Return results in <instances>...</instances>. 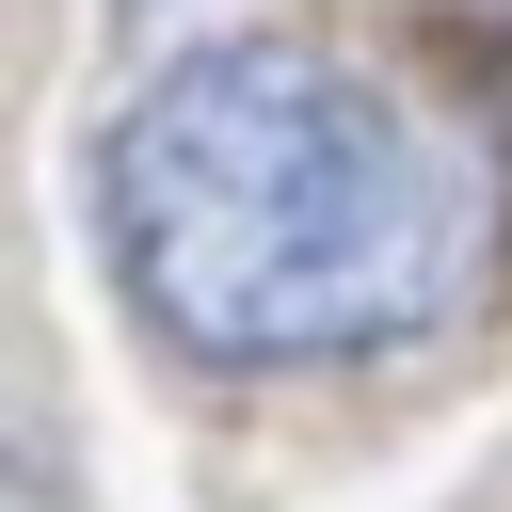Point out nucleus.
<instances>
[{
	"mask_svg": "<svg viewBox=\"0 0 512 512\" xmlns=\"http://www.w3.org/2000/svg\"><path fill=\"white\" fill-rule=\"evenodd\" d=\"M496 144L336 32H208L96 144V240L192 368H368L496 272Z\"/></svg>",
	"mask_w": 512,
	"mask_h": 512,
	"instance_id": "obj_1",
	"label": "nucleus"
},
{
	"mask_svg": "<svg viewBox=\"0 0 512 512\" xmlns=\"http://www.w3.org/2000/svg\"><path fill=\"white\" fill-rule=\"evenodd\" d=\"M0 512H64V480H48L32 448H0Z\"/></svg>",
	"mask_w": 512,
	"mask_h": 512,
	"instance_id": "obj_2",
	"label": "nucleus"
}]
</instances>
